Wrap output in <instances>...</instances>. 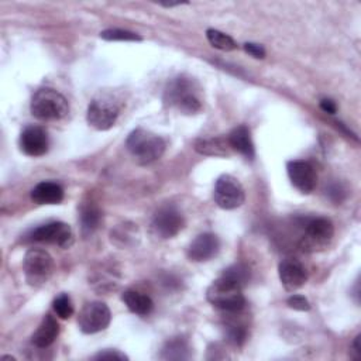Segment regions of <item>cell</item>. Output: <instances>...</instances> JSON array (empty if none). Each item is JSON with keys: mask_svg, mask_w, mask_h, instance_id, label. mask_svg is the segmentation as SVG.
Listing matches in <instances>:
<instances>
[{"mask_svg": "<svg viewBox=\"0 0 361 361\" xmlns=\"http://www.w3.org/2000/svg\"><path fill=\"white\" fill-rule=\"evenodd\" d=\"M243 288L244 286L221 274L207 288L206 298L214 307L228 313H237L245 306Z\"/></svg>", "mask_w": 361, "mask_h": 361, "instance_id": "1", "label": "cell"}, {"mask_svg": "<svg viewBox=\"0 0 361 361\" xmlns=\"http://www.w3.org/2000/svg\"><path fill=\"white\" fill-rule=\"evenodd\" d=\"M227 337L228 340L235 344V345H241L244 341H245V337H247V331L243 326H238V324H233V326H228L227 329Z\"/></svg>", "mask_w": 361, "mask_h": 361, "instance_id": "27", "label": "cell"}, {"mask_svg": "<svg viewBox=\"0 0 361 361\" xmlns=\"http://www.w3.org/2000/svg\"><path fill=\"white\" fill-rule=\"evenodd\" d=\"M228 148H231L228 144V140H221V138L199 140L195 144V149L204 155H216V157L228 155Z\"/></svg>", "mask_w": 361, "mask_h": 361, "instance_id": "21", "label": "cell"}, {"mask_svg": "<svg viewBox=\"0 0 361 361\" xmlns=\"http://www.w3.org/2000/svg\"><path fill=\"white\" fill-rule=\"evenodd\" d=\"M118 114L120 106L116 99L109 94H100L89 103L86 118L93 128L106 131L114 126Z\"/></svg>", "mask_w": 361, "mask_h": 361, "instance_id": "6", "label": "cell"}, {"mask_svg": "<svg viewBox=\"0 0 361 361\" xmlns=\"http://www.w3.org/2000/svg\"><path fill=\"white\" fill-rule=\"evenodd\" d=\"M350 355L354 360L361 358V334L355 336V338L353 341V345H351V350H350Z\"/></svg>", "mask_w": 361, "mask_h": 361, "instance_id": "31", "label": "cell"}, {"mask_svg": "<svg viewBox=\"0 0 361 361\" xmlns=\"http://www.w3.org/2000/svg\"><path fill=\"white\" fill-rule=\"evenodd\" d=\"M93 360H113V361H124L128 360V357L118 350H104L93 355Z\"/></svg>", "mask_w": 361, "mask_h": 361, "instance_id": "29", "label": "cell"}, {"mask_svg": "<svg viewBox=\"0 0 361 361\" xmlns=\"http://www.w3.org/2000/svg\"><path fill=\"white\" fill-rule=\"evenodd\" d=\"M100 38L106 41H141V37L133 31L121 28H109L100 32Z\"/></svg>", "mask_w": 361, "mask_h": 361, "instance_id": "25", "label": "cell"}, {"mask_svg": "<svg viewBox=\"0 0 361 361\" xmlns=\"http://www.w3.org/2000/svg\"><path fill=\"white\" fill-rule=\"evenodd\" d=\"M288 176L292 185L302 193L309 195L317 185V173L313 165L307 161H289L286 165Z\"/></svg>", "mask_w": 361, "mask_h": 361, "instance_id": "12", "label": "cell"}, {"mask_svg": "<svg viewBox=\"0 0 361 361\" xmlns=\"http://www.w3.org/2000/svg\"><path fill=\"white\" fill-rule=\"evenodd\" d=\"M278 275L283 288L289 292L299 289L307 281L306 268L302 265V262L293 258H286L281 261L278 267Z\"/></svg>", "mask_w": 361, "mask_h": 361, "instance_id": "15", "label": "cell"}, {"mask_svg": "<svg viewBox=\"0 0 361 361\" xmlns=\"http://www.w3.org/2000/svg\"><path fill=\"white\" fill-rule=\"evenodd\" d=\"M220 250V240L213 233L199 234L188 247V258L195 262H202L213 258Z\"/></svg>", "mask_w": 361, "mask_h": 361, "instance_id": "14", "label": "cell"}, {"mask_svg": "<svg viewBox=\"0 0 361 361\" xmlns=\"http://www.w3.org/2000/svg\"><path fill=\"white\" fill-rule=\"evenodd\" d=\"M213 197L219 207L224 210H233L244 203L245 192L237 178L231 175H221L216 180Z\"/></svg>", "mask_w": 361, "mask_h": 361, "instance_id": "7", "label": "cell"}, {"mask_svg": "<svg viewBox=\"0 0 361 361\" xmlns=\"http://www.w3.org/2000/svg\"><path fill=\"white\" fill-rule=\"evenodd\" d=\"M126 147L138 164L147 165L162 157L165 151V141L148 130L135 128L127 137Z\"/></svg>", "mask_w": 361, "mask_h": 361, "instance_id": "3", "label": "cell"}, {"mask_svg": "<svg viewBox=\"0 0 361 361\" xmlns=\"http://www.w3.org/2000/svg\"><path fill=\"white\" fill-rule=\"evenodd\" d=\"M100 223V212L94 206H86L80 212V226L83 234H92Z\"/></svg>", "mask_w": 361, "mask_h": 361, "instance_id": "23", "label": "cell"}, {"mask_svg": "<svg viewBox=\"0 0 361 361\" xmlns=\"http://www.w3.org/2000/svg\"><path fill=\"white\" fill-rule=\"evenodd\" d=\"M320 109L324 113H329V114H334L337 111V106L331 99H322L320 100Z\"/></svg>", "mask_w": 361, "mask_h": 361, "instance_id": "32", "label": "cell"}, {"mask_svg": "<svg viewBox=\"0 0 361 361\" xmlns=\"http://www.w3.org/2000/svg\"><path fill=\"white\" fill-rule=\"evenodd\" d=\"M23 271L31 286H42L54 274V259L45 250L30 248L23 259Z\"/></svg>", "mask_w": 361, "mask_h": 361, "instance_id": "5", "label": "cell"}, {"mask_svg": "<svg viewBox=\"0 0 361 361\" xmlns=\"http://www.w3.org/2000/svg\"><path fill=\"white\" fill-rule=\"evenodd\" d=\"M30 238L39 243L54 244L61 248H69L73 244L72 228L63 221H51L31 231Z\"/></svg>", "mask_w": 361, "mask_h": 361, "instance_id": "11", "label": "cell"}, {"mask_svg": "<svg viewBox=\"0 0 361 361\" xmlns=\"http://www.w3.org/2000/svg\"><path fill=\"white\" fill-rule=\"evenodd\" d=\"M52 309L58 317L69 319L73 314V305H72L69 295H66V293L58 295L52 302Z\"/></svg>", "mask_w": 361, "mask_h": 361, "instance_id": "24", "label": "cell"}, {"mask_svg": "<svg viewBox=\"0 0 361 361\" xmlns=\"http://www.w3.org/2000/svg\"><path fill=\"white\" fill-rule=\"evenodd\" d=\"M183 216L176 207L164 206L154 214L151 221V231L155 237L166 240L175 237L183 228Z\"/></svg>", "mask_w": 361, "mask_h": 361, "instance_id": "10", "label": "cell"}, {"mask_svg": "<svg viewBox=\"0 0 361 361\" xmlns=\"http://www.w3.org/2000/svg\"><path fill=\"white\" fill-rule=\"evenodd\" d=\"M288 305H289V307H292L295 310H300V312H307L310 309L309 300L302 295L289 296L288 298Z\"/></svg>", "mask_w": 361, "mask_h": 361, "instance_id": "28", "label": "cell"}, {"mask_svg": "<svg viewBox=\"0 0 361 361\" xmlns=\"http://www.w3.org/2000/svg\"><path fill=\"white\" fill-rule=\"evenodd\" d=\"M329 196L336 202H341L344 197V189L340 185H334L329 189Z\"/></svg>", "mask_w": 361, "mask_h": 361, "instance_id": "33", "label": "cell"}, {"mask_svg": "<svg viewBox=\"0 0 361 361\" xmlns=\"http://www.w3.org/2000/svg\"><path fill=\"white\" fill-rule=\"evenodd\" d=\"M228 144L233 149L244 155L247 159H252L255 155L254 144L251 140V134L247 126H237L231 130V133L227 137Z\"/></svg>", "mask_w": 361, "mask_h": 361, "instance_id": "18", "label": "cell"}, {"mask_svg": "<svg viewBox=\"0 0 361 361\" xmlns=\"http://www.w3.org/2000/svg\"><path fill=\"white\" fill-rule=\"evenodd\" d=\"M206 38L212 47L220 51H233L237 48V42L228 35L214 28L206 30Z\"/></svg>", "mask_w": 361, "mask_h": 361, "instance_id": "22", "label": "cell"}, {"mask_svg": "<svg viewBox=\"0 0 361 361\" xmlns=\"http://www.w3.org/2000/svg\"><path fill=\"white\" fill-rule=\"evenodd\" d=\"M111 320V312L103 302L86 303L78 316V326L85 334H94L104 330Z\"/></svg>", "mask_w": 361, "mask_h": 361, "instance_id": "9", "label": "cell"}, {"mask_svg": "<svg viewBox=\"0 0 361 361\" xmlns=\"http://www.w3.org/2000/svg\"><path fill=\"white\" fill-rule=\"evenodd\" d=\"M244 49L252 55L254 58H264L265 56V49L262 45L259 44H254V42H245L244 44Z\"/></svg>", "mask_w": 361, "mask_h": 361, "instance_id": "30", "label": "cell"}, {"mask_svg": "<svg viewBox=\"0 0 361 361\" xmlns=\"http://www.w3.org/2000/svg\"><path fill=\"white\" fill-rule=\"evenodd\" d=\"M197 90L196 83L190 78L178 76L168 83L164 102L183 114H195L202 109V100L197 96Z\"/></svg>", "mask_w": 361, "mask_h": 361, "instance_id": "2", "label": "cell"}, {"mask_svg": "<svg viewBox=\"0 0 361 361\" xmlns=\"http://www.w3.org/2000/svg\"><path fill=\"white\" fill-rule=\"evenodd\" d=\"M121 300L124 302V305L128 307L130 312L138 316H147L154 309L152 299L148 295L134 289L124 290L121 295Z\"/></svg>", "mask_w": 361, "mask_h": 361, "instance_id": "19", "label": "cell"}, {"mask_svg": "<svg viewBox=\"0 0 361 361\" xmlns=\"http://www.w3.org/2000/svg\"><path fill=\"white\" fill-rule=\"evenodd\" d=\"M31 199L37 204H58L63 199V189L56 182H39L31 190Z\"/></svg>", "mask_w": 361, "mask_h": 361, "instance_id": "17", "label": "cell"}, {"mask_svg": "<svg viewBox=\"0 0 361 361\" xmlns=\"http://www.w3.org/2000/svg\"><path fill=\"white\" fill-rule=\"evenodd\" d=\"M333 223L326 217L310 219L305 224V233L300 238V247L303 251L323 250L333 238Z\"/></svg>", "mask_w": 361, "mask_h": 361, "instance_id": "8", "label": "cell"}, {"mask_svg": "<svg viewBox=\"0 0 361 361\" xmlns=\"http://www.w3.org/2000/svg\"><path fill=\"white\" fill-rule=\"evenodd\" d=\"M49 147L48 134L38 126H30L24 128L20 135V148L28 157H41L47 154Z\"/></svg>", "mask_w": 361, "mask_h": 361, "instance_id": "13", "label": "cell"}, {"mask_svg": "<svg viewBox=\"0 0 361 361\" xmlns=\"http://www.w3.org/2000/svg\"><path fill=\"white\" fill-rule=\"evenodd\" d=\"M223 275L235 281L241 286H245L250 281V269L244 264H233L223 271Z\"/></svg>", "mask_w": 361, "mask_h": 361, "instance_id": "26", "label": "cell"}, {"mask_svg": "<svg viewBox=\"0 0 361 361\" xmlns=\"http://www.w3.org/2000/svg\"><path fill=\"white\" fill-rule=\"evenodd\" d=\"M190 357V347L188 341L182 337H176L169 340L161 353V358L164 360H188Z\"/></svg>", "mask_w": 361, "mask_h": 361, "instance_id": "20", "label": "cell"}, {"mask_svg": "<svg viewBox=\"0 0 361 361\" xmlns=\"http://www.w3.org/2000/svg\"><path fill=\"white\" fill-rule=\"evenodd\" d=\"M59 334V324L56 319L51 314H45L31 336V343L38 348H47L49 347Z\"/></svg>", "mask_w": 361, "mask_h": 361, "instance_id": "16", "label": "cell"}, {"mask_svg": "<svg viewBox=\"0 0 361 361\" xmlns=\"http://www.w3.org/2000/svg\"><path fill=\"white\" fill-rule=\"evenodd\" d=\"M31 114L41 121H55L63 118L69 111L68 100L63 94L51 87L35 92L31 99Z\"/></svg>", "mask_w": 361, "mask_h": 361, "instance_id": "4", "label": "cell"}]
</instances>
